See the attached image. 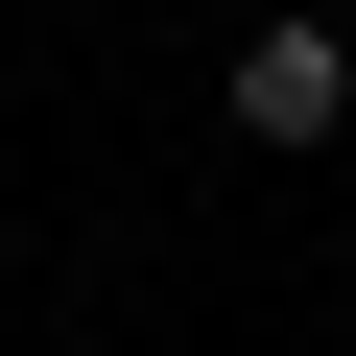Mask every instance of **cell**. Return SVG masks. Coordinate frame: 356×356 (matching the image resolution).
<instances>
[{"instance_id": "cell-1", "label": "cell", "mask_w": 356, "mask_h": 356, "mask_svg": "<svg viewBox=\"0 0 356 356\" xmlns=\"http://www.w3.org/2000/svg\"><path fill=\"white\" fill-rule=\"evenodd\" d=\"M356 119V24H332V0H261V24H238V143H332Z\"/></svg>"}, {"instance_id": "cell-2", "label": "cell", "mask_w": 356, "mask_h": 356, "mask_svg": "<svg viewBox=\"0 0 356 356\" xmlns=\"http://www.w3.org/2000/svg\"><path fill=\"white\" fill-rule=\"evenodd\" d=\"M0 261H24V214H0Z\"/></svg>"}]
</instances>
